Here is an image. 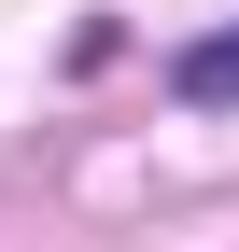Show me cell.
Masks as SVG:
<instances>
[{
    "mask_svg": "<svg viewBox=\"0 0 239 252\" xmlns=\"http://www.w3.org/2000/svg\"><path fill=\"white\" fill-rule=\"evenodd\" d=\"M169 98H183V112H225L239 98V28H197V42L169 56Z\"/></svg>",
    "mask_w": 239,
    "mask_h": 252,
    "instance_id": "obj_1",
    "label": "cell"
}]
</instances>
